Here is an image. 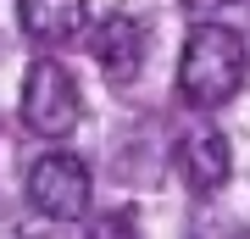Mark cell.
I'll list each match as a JSON object with an SVG mask.
<instances>
[{"label":"cell","mask_w":250,"mask_h":239,"mask_svg":"<svg viewBox=\"0 0 250 239\" xmlns=\"http://www.w3.org/2000/svg\"><path fill=\"white\" fill-rule=\"evenodd\" d=\"M17 22L28 39L62 44L83 28V0H17Z\"/></svg>","instance_id":"6"},{"label":"cell","mask_w":250,"mask_h":239,"mask_svg":"<svg viewBox=\"0 0 250 239\" xmlns=\"http://www.w3.org/2000/svg\"><path fill=\"white\" fill-rule=\"evenodd\" d=\"M89 56L100 62L111 84H128L145 62V28L128 17V11H111V17H100V28L89 34Z\"/></svg>","instance_id":"5"},{"label":"cell","mask_w":250,"mask_h":239,"mask_svg":"<svg viewBox=\"0 0 250 239\" xmlns=\"http://www.w3.org/2000/svg\"><path fill=\"white\" fill-rule=\"evenodd\" d=\"M250 67V44L223 22H200L184 39V62H178V95L195 111H217L239 95Z\"/></svg>","instance_id":"1"},{"label":"cell","mask_w":250,"mask_h":239,"mask_svg":"<svg viewBox=\"0 0 250 239\" xmlns=\"http://www.w3.org/2000/svg\"><path fill=\"white\" fill-rule=\"evenodd\" d=\"M78 84H72V72L56 62V56H39L34 67H28L22 78V123L34 133H45V139H62L72 133L78 123Z\"/></svg>","instance_id":"2"},{"label":"cell","mask_w":250,"mask_h":239,"mask_svg":"<svg viewBox=\"0 0 250 239\" xmlns=\"http://www.w3.org/2000/svg\"><path fill=\"white\" fill-rule=\"evenodd\" d=\"M172 173L184 178L189 195H217L233 173V151H228L223 128H189L172 151Z\"/></svg>","instance_id":"4"},{"label":"cell","mask_w":250,"mask_h":239,"mask_svg":"<svg viewBox=\"0 0 250 239\" xmlns=\"http://www.w3.org/2000/svg\"><path fill=\"white\" fill-rule=\"evenodd\" d=\"M223 6H233V0H184V11H223Z\"/></svg>","instance_id":"8"},{"label":"cell","mask_w":250,"mask_h":239,"mask_svg":"<svg viewBox=\"0 0 250 239\" xmlns=\"http://www.w3.org/2000/svg\"><path fill=\"white\" fill-rule=\"evenodd\" d=\"M89 167H83L72 151H45L28 167V200H34V212H45L56 222H78L83 212H89Z\"/></svg>","instance_id":"3"},{"label":"cell","mask_w":250,"mask_h":239,"mask_svg":"<svg viewBox=\"0 0 250 239\" xmlns=\"http://www.w3.org/2000/svg\"><path fill=\"white\" fill-rule=\"evenodd\" d=\"M89 239H139V217L128 212V206H117V212L89 222Z\"/></svg>","instance_id":"7"}]
</instances>
